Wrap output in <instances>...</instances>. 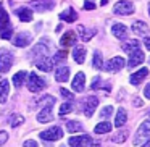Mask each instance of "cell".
<instances>
[{"mask_svg": "<svg viewBox=\"0 0 150 147\" xmlns=\"http://www.w3.org/2000/svg\"><path fill=\"white\" fill-rule=\"evenodd\" d=\"M132 105H134V107H142V105H144V100H142L140 97H134Z\"/></svg>", "mask_w": 150, "mask_h": 147, "instance_id": "42", "label": "cell"}, {"mask_svg": "<svg viewBox=\"0 0 150 147\" xmlns=\"http://www.w3.org/2000/svg\"><path fill=\"white\" fill-rule=\"evenodd\" d=\"M113 11H115V15L129 16V15H132L136 10H134V5L131 4V2H127V0H120V2H116V4H115Z\"/></svg>", "mask_w": 150, "mask_h": 147, "instance_id": "5", "label": "cell"}, {"mask_svg": "<svg viewBox=\"0 0 150 147\" xmlns=\"http://www.w3.org/2000/svg\"><path fill=\"white\" fill-rule=\"evenodd\" d=\"M23 147H39V146H37V142H36L34 139H28L26 142H24Z\"/></svg>", "mask_w": 150, "mask_h": 147, "instance_id": "41", "label": "cell"}, {"mask_svg": "<svg viewBox=\"0 0 150 147\" xmlns=\"http://www.w3.org/2000/svg\"><path fill=\"white\" fill-rule=\"evenodd\" d=\"M55 79L58 82H65L69 79V68L68 66H60V68H57L55 71Z\"/></svg>", "mask_w": 150, "mask_h": 147, "instance_id": "21", "label": "cell"}, {"mask_svg": "<svg viewBox=\"0 0 150 147\" xmlns=\"http://www.w3.org/2000/svg\"><path fill=\"white\" fill-rule=\"evenodd\" d=\"M92 66L95 70H102V66H103V58H102V53L98 50L94 52V63H92Z\"/></svg>", "mask_w": 150, "mask_h": 147, "instance_id": "32", "label": "cell"}, {"mask_svg": "<svg viewBox=\"0 0 150 147\" xmlns=\"http://www.w3.org/2000/svg\"><path fill=\"white\" fill-rule=\"evenodd\" d=\"M78 33L81 34V39L87 42V40H91V39H92V36H94L95 31H94V29H92V31H87L84 26H78Z\"/></svg>", "mask_w": 150, "mask_h": 147, "instance_id": "31", "label": "cell"}, {"mask_svg": "<svg viewBox=\"0 0 150 147\" xmlns=\"http://www.w3.org/2000/svg\"><path fill=\"white\" fill-rule=\"evenodd\" d=\"M111 33H113V36L116 37V39L124 40L127 37V28L121 23H115L113 26H111Z\"/></svg>", "mask_w": 150, "mask_h": 147, "instance_id": "14", "label": "cell"}, {"mask_svg": "<svg viewBox=\"0 0 150 147\" xmlns=\"http://www.w3.org/2000/svg\"><path fill=\"white\" fill-rule=\"evenodd\" d=\"M76 34L73 33V31H68V33H65V36H62V40H60V44H62V47H71L76 44Z\"/></svg>", "mask_w": 150, "mask_h": 147, "instance_id": "19", "label": "cell"}, {"mask_svg": "<svg viewBox=\"0 0 150 147\" xmlns=\"http://www.w3.org/2000/svg\"><path fill=\"white\" fill-rule=\"evenodd\" d=\"M39 136L42 141H50V142H53V141H58L63 137V129L60 126H52V128H49V129L42 131Z\"/></svg>", "mask_w": 150, "mask_h": 147, "instance_id": "6", "label": "cell"}, {"mask_svg": "<svg viewBox=\"0 0 150 147\" xmlns=\"http://www.w3.org/2000/svg\"><path fill=\"white\" fill-rule=\"evenodd\" d=\"M16 16L20 18L23 23H28V21L33 20V10H29V8H26V7H21L16 10Z\"/></svg>", "mask_w": 150, "mask_h": 147, "instance_id": "24", "label": "cell"}, {"mask_svg": "<svg viewBox=\"0 0 150 147\" xmlns=\"http://www.w3.org/2000/svg\"><path fill=\"white\" fill-rule=\"evenodd\" d=\"M26 78H28V73H26V71H18L16 75L13 76V84H15V87H21V86L24 84V81H26Z\"/></svg>", "mask_w": 150, "mask_h": 147, "instance_id": "29", "label": "cell"}, {"mask_svg": "<svg viewBox=\"0 0 150 147\" xmlns=\"http://www.w3.org/2000/svg\"><path fill=\"white\" fill-rule=\"evenodd\" d=\"M144 45H145L147 50H150V37H145V39H144Z\"/></svg>", "mask_w": 150, "mask_h": 147, "instance_id": "45", "label": "cell"}, {"mask_svg": "<svg viewBox=\"0 0 150 147\" xmlns=\"http://www.w3.org/2000/svg\"><path fill=\"white\" fill-rule=\"evenodd\" d=\"M144 95H145L147 99H150V82L145 86V87H144Z\"/></svg>", "mask_w": 150, "mask_h": 147, "instance_id": "44", "label": "cell"}, {"mask_svg": "<svg viewBox=\"0 0 150 147\" xmlns=\"http://www.w3.org/2000/svg\"><path fill=\"white\" fill-rule=\"evenodd\" d=\"M66 55H68V52H66V50H60V52L55 55L53 62H55V63H60L62 60H65V58H66Z\"/></svg>", "mask_w": 150, "mask_h": 147, "instance_id": "37", "label": "cell"}, {"mask_svg": "<svg viewBox=\"0 0 150 147\" xmlns=\"http://www.w3.org/2000/svg\"><path fill=\"white\" fill-rule=\"evenodd\" d=\"M124 65H126V63H124L123 57H113L111 60H108V62H107L105 70H107L108 73H116V71H120V70H123Z\"/></svg>", "mask_w": 150, "mask_h": 147, "instance_id": "8", "label": "cell"}, {"mask_svg": "<svg viewBox=\"0 0 150 147\" xmlns=\"http://www.w3.org/2000/svg\"><path fill=\"white\" fill-rule=\"evenodd\" d=\"M94 8H95L94 2H89V0H86V2H84V10H94Z\"/></svg>", "mask_w": 150, "mask_h": 147, "instance_id": "40", "label": "cell"}, {"mask_svg": "<svg viewBox=\"0 0 150 147\" xmlns=\"http://www.w3.org/2000/svg\"><path fill=\"white\" fill-rule=\"evenodd\" d=\"M144 52H140V49L139 50H136V52H132L129 55V63H127V66L129 68H134V66H137V65H140V63L144 62Z\"/></svg>", "mask_w": 150, "mask_h": 147, "instance_id": "17", "label": "cell"}, {"mask_svg": "<svg viewBox=\"0 0 150 147\" xmlns=\"http://www.w3.org/2000/svg\"><path fill=\"white\" fill-rule=\"evenodd\" d=\"M127 121V113H126V110L124 108H120V110L116 111V118H115V126H118V128H121V126H124V123Z\"/></svg>", "mask_w": 150, "mask_h": 147, "instance_id": "26", "label": "cell"}, {"mask_svg": "<svg viewBox=\"0 0 150 147\" xmlns=\"http://www.w3.org/2000/svg\"><path fill=\"white\" fill-rule=\"evenodd\" d=\"M107 2H108V0H100V4H102V5H107Z\"/></svg>", "mask_w": 150, "mask_h": 147, "instance_id": "47", "label": "cell"}, {"mask_svg": "<svg viewBox=\"0 0 150 147\" xmlns=\"http://www.w3.org/2000/svg\"><path fill=\"white\" fill-rule=\"evenodd\" d=\"M42 104H45V107L37 113V121L39 123H49V121L53 120V115H52V107L55 104V99L52 95H45L44 99H40Z\"/></svg>", "mask_w": 150, "mask_h": 147, "instance_id": "1", "label": "cell"}, {"mask_svg": "<svg viewBox=\"0 0 150 147\" xmlns=\"http://www.w3.org/2000/svg\"><path fill=\"white\" fill-rule=\"evenodd\" d=\"M98 107V99L94 97V95H91V97H87L84 100V104H82V110H84V115L87 118H91L92 115H94L95 108Z\"/></svg>", "mask_w": 150, "mask_h": 147, "instance_id": "7", "label": "cell"}, {"mask_svg": "<svg viewBox=\"0 0 150 147\" xmlns=\"http://www.w3.org/2000/svg\"><path fill=\"white\" fill-rule=\"evenodd\" d=\"M29 5L37 11H49L55 7V2L53 0H33Z\"/></svg>", "mask_w": 150, "mask_h": 147, "instance_id": "9", "label": "cell"}, {"mask_svg": "<svg viewBox=\"0 0 150 147\" xmlns=\"http://www.w3.org/2000/svg\"><path fill=\"white\" fill-rule=\"evenodd\" d=\"M94 131H95V134H107V133H110L111 131L110 121H102V123H98L97 126L94 128Z\"/></svg>", "mask_w": 150, "mask_h": 147, "instance_id": "27", "label": "cell"}, {"mask_svg": "<svg viewBox=\"0 0 150 147\" xmlns=\"http://www.w3.org/2000/svg\"><path fill=\"white\" fill-rule=\"evenodd\" d=\"M132 33L136 34V36H147L149 34V26H147V23H144V21H134L132 23Z\"/></svg>", "mask_w": 150, "mask_h": 147, "instance_id": "16", "label": "cell"}, {"mask_svg": "<svg viewBox=\"0 0 150 147\" xmlns=\"http://www.w3.org/2000/svg\"><path fill=\"white\" fill-rule=\"evenodd\" d=\"M149 15H150V4H149Z\"/></svg>", "mask_w": 150, "mask_h": 147, "instance_id": "49", "label": "cell"}, {"mask_svg": "<svg viewBox=\"0 0 150 147\" xmlns=\"http://www.w3.org/2000/svg\"><path fill=\"white\" fill-rule=\"evenodd\" d=\"M31 42H33V36H31L29 33H20V34H16V37L13 39V44L16 47H28Z\"/></svg>", "mask_w": 150, "mask_h": 147, "instance_id": "13", "label": "cell"}, {"mask_svg": "<svg viewBox=\"0 0 150 147\" xmlns=\"http://www.w3.org/2000/svg\"><path fill=\"white\" fill-rule=\"evenodd\" d=\"M140 147H150V139H149V141H147V142H145V144H142V146H140Z\"/></svg>", "mask_w": 150, "mask_h": 147, "instance_id": "46", "label": "cell"}, {"mask_svg": "<svg viewBox=\"0 0 150 147\" xmlns=\"http://www.w3.org/2000/svg\"><path fill=\"white\" fill-rule=\"evenodd\" d=\"M86 53H87V50L84 49L82 45H79V47H74V50H73V58H74V62L76 63H84V60H86Z\"/></svg>", "mask_w": 150, "mask_h": 147, "instance_id": "23", "label": "cell"}, {"mask_svg": "<svg viewBox=\"0 0 150 147\" xmlns=\"http://www.w3.org/2000/svg\"><path fill=\"white\" fill-rule=\"evenodd\" d=\"M23 123H24V116H23V115H18V113H15L13 116H11V120H10V124H11L13 128L21 126Z\"/></svg>", "mask_w": 150, "mask_h": 147, "instance_id": "33", "label": "cell"}, {"mask_svg": "<svg viewBox=\"0 0 150 147\" xmlns=\"http://www.w3.org/2000/svg\"><path fill=\"white\" fill-rule=\"evenodd\" d=\"M53 65H55L53 58H49V57H37V60H36V66L39 70H42V71H45V73L52 71Z\"/></svg>", "mask_w": 150, "mask_h": 147, "instance_id": "10", "label": "cell"}, {"mask_svg": "<svg viewBox=\"0 0 150 147\" xmlns=\"http://www.w3.org/2000/svg\"><path fill=\"white\" fill-rule=\"evenodd\" d=\"M7 141H8V133L7 131H0V146L4 142H7Z\"/></svg>", "mask_w": 150, "mask_h": 147, "instance_id": "39", "label": "cell"}, {"mask_svg": "<svg viewBox=\"0 0 150 147\" xmlns=\"http://www.w3.org/2000/svg\"><path fill=\"white\" fill-rule=\"evenodd\" d=\"M60 94H62L63 97L66 99V100H69V102H71V100H74V94H73V92H69V91H66L65 87H62V89H60Z\"/></svg>", "mask_w": 150, "mask_h": 147, "instance_id": "36", "label": "cell"}, {"mask_svg": "<svg viewBox=\"0 0 150 147\" xmlns=\"http://www.w3.org/2000/svg\"><path fill=\"white\" fill-rule=\"evenodd\" d=\"M45 86H47L45 79L40 78L39 75H36V73L28 75V89H29L31 92H40Z\"/></svg>", "mask_w": 150, "mask_h": 147, "instance_id": "4", "label": "cell"}, {"mask_svg": "<svg viewBox=\"0 0 150 147\" xmlns=\"http://www.w3.org/2000/svg\"><path fill=\"white\" fill-rule=\"evenodd\" d=\"M11 65H13V53L8 50H2L0 52V79L10 71Z\"/></svg>", "mask_w": 150, "mask_h": 147, "instance_id": "3", "label": "cell"}, {"mask_svg": "<svg viewBox=\"0 0 150 147\" xmlns=\"http://www.w3.org/2000/svg\"><path fill=\"white\" fill-rule=\"evenodd\" d=\"M69 147H86L87 144H91V136L82 134V136H73L68 139Z\"/></svg>", "mask_w": 150, "mask_h": 147, "instance_id": "11", "label": "cell"}, {"mask_svg": "<svg viewBox=\"0 0 150 147\" xmlns=\"http://www.w3.org/2000/svg\"><path fill=\"white\" fill-rule=\"evenodd\" d=\"M92 147H100V144H92Z\"/></svg>", "mask_w": 150, "mask_h": 147, "instance_id": "48", "label": "cell"}, {"mask_svg": "<svg viewBox=\"0 0 150 147\" xmlns=\"http://www.w3.org/2000/svg\"><path fill=\"white\" fill-rule=\"evenodd\" d=\"M11 33H13V31H11V28H8V29H5L4 33H2V36H0V37L8 40V39H11Z\"/></svg>", "mask_w": 150, "mask_h": 147, "instance_id": "38", "label": "cell"}, {"mask_svg": "<svg viewBox=\"0 0 150 147\" xmlns=\"http://www.w3.org/2000/svg\"><path fill=\"white\" fill-rule=\"evenodd\" d=\"M149 139H150V120H145L139 126L132 142H134V146H140V144H145Z\"/></svg>", "mask_w": 150, "mask_h": 147, "instance_id": "2", "label": "cell"}, {"mask_svg": "<svg viewBox=\"0 0 150 147\" xmlns=\"http://www.w3.org/2000/svg\"><path fill=\"white\" fill-rule=\"evenodd\" d=\"M66 129H68V133H81L82 124L79 123V121L73 120V121H68V123H66Z\"/></svg>", "mask_w": 150, "mask_h": 147, "instance_id": "30", "label": "cell"}, {"mask_svg": "<svg viewBox=\"0 0 150 147\" xmlns=\"http://www.w3.org/2000/svg\"><path fill=\"white\" fill-rule=\"evenodd\" d=\"M60 20L65 21V23H74V21L78 20V13H76V10H73V8H68V10L60 13Z\"/></svg>", "mask_w": 150, "mask_h": 147, "instance_id": "18", "label": "cell"}, {"mask_svg": "<svg viewBox=\"0 0 150 147\" xmlns=\"http://www.w3.org/2000/svg\"><path fill=\"white\" fill-rule=\"evenodd\" d=\"M98 84H100V78L97 76V78H94V81H92V86H91V87H92V89H98Z\"/></svg>", "mask_w": 150, "mask_h": 147, "instance_id": "43", "label": "cell"}, {"mask_svg": "<svg viewBox=\"0 0 150 147\" xmlns=\"http://www.w3.org/2000/svg\"><path fill=\"white\" fill-rule=\"evenodd\" d=\"M140 49V44H139V40H136V39H131V40H127V42H124L123 44V50L126 53H132V52H136V50H139Z\"/></svg>", "mask_w": 150, "mask_h": 147, "instance_id": "25", "label": "cell"}, {"mask_svg": "<svg viewBox=\"0 0 150 147\" xmlns=\"http://www.w3.org/2000/svg\"><path fill=\"white\" fill-rule=\"evenodd\" d=\"M71 111H73V104L71 102H66V104H63L60 107V116H65V115L71 113Z\"/></svg>", "mask_w": 150, "mask_h": 147, "instance_id": "34", "label": "cell"}, {"mask_svg": "<svg viewBox=\"0 0 150 147\" xmlns=\"http://www.w3.org/2000/svg\"><path fill=\"white\" fill-rule=\"evenodd\" d=\"M8 92H10V82L7 79L0 81V104H5L8 99Z\"/></svg>", "mask_w": 150, "mask_h": 147, "instance_id": "20", "label": "cell"}, {"mask_svg": "<svg viewBox=\"0 0 150 147\" xmlns=\"http://www.w3.org/2000/svg\"><path fill=\"white\" fill-rule=\"evenodd\" d=\"M71 87H73L74 92H82L84 91V87H86V75L82 71L76 73L74 79H73V82H71Z\"/></svg>", "mask_w": 150, "mask_h": 147, "instance_id": "12", "label": "cell"}, {"mask_svg": "<svg viewBox=\"0 0 150 147\" xmlns=\"http://www.w3.org/2000/svg\"><path fill=\"white\" fill-rule=\"evenodd\" d=\"M8 28H11L10 26V18H8V13L4 10V7L0 5V33H4Z\"/></svg>", "mask_w": 150, "mask_h": 147, "instance_id": "22", "label": "cell"}, {"mask_svg": "<svg viewBox=\"0 0 150 147\" xmlns=\"http://www.w3.org/2000/svg\"><path fill=\"white\" fill-rule=\"evenodd\" d=\"M147 75H149V70H147V68H140L139 71H136L134 75H131V78H129L131 84H134V86H139L140 82H142L144 79L147 78Z\"/></svg>", "mask_w": 150, "mask_h": 147, "instance_id": "15", "label": "cell"}, {"mask_svg": "<svg viewBox=\"0 0 150 147\" xmlns=\"http://www.w3.org/2000/svg\"><path fill=\"white\" fill-rule=\"evenodd\" d=\"M111 115H113V107H111V105H107V107L102 108V111H100L102 118H110Z\"/></svg>", "mask_w": 150, "mask_h": 147, "instance_id": "35", "label": "cell"}, {"mask_svg": "<svg viewBox=\"0 0 150 147\" xmlns=\"http://www.w3.org/2000/svg\"><path fill=\"white\" fill-rule=\"evenodd\" d=\"M127 136H129V129H121V131H118V133L111 137V141L116 142V144H123L124 141L127 139Z\"/></svg>", "mask_w": 150, "mask_h": 147, "instance_id": "28", "label": "cell"}]
</instances>
